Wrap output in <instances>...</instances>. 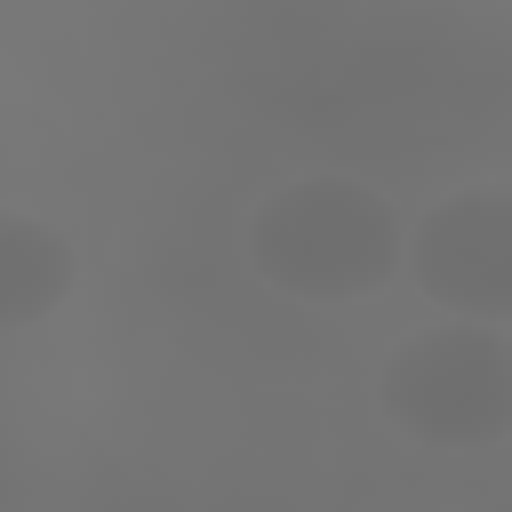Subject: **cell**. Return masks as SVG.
Here are the masks:
<instances>
[{
    "label": "cell",
    "instance_id": "cell-1",
    "mask_svg": "<svg viewBox=\"0 0 512 512\" xmlns=\"http://www.w3.org/2000/svg\"><path fill=\"white\" fill-rule=\"evenodd\" d=\"M248 264L296 304H352L408 264L400 216L352 176H296L248 216Z\"/></svg>",
    "mask_w": 512,
    "mask_h": 512
},
{
    "label": "cell",
    "instance_id": "cell-2",
    "mask_svg": "<svg viewBox=\"0 0 512 512\" xmlns=\"http://www.w3.org/2000/svg\"><path fill=\"white\" fill-rule=\"evenodd\" d=\"M384 408L432 448H488L512 432V336L472 320H432L384 360Z\"/></svg>",
    "mask_w": 512,
    "mask_h": 512
},
{
    "label": "cell",
    "instance_id": "cell-3",
    "mask_svg": "<svg viewBox=\"0 0 512 512\" xmlns=\"http://www.w3.org/2000/svg\"><path fill=\"white\" fill-rule=\"evenodd\" d=\"M408 272L448 320L512 336V184H472L424 208L408 232Z\"/></svg>",
    "mask_w": 512,
    "mask_h": 512
},
{
    "label": "cell",
    "instance_id": "cell-4",
    "mask_svg": "<svg viewBox=\"0 0 512 512\" xmlns=\"http://www.w3.org/2000/svg\"><path fill=\"white\" fill-rule=\"evenodd\" d=\"M64 288H72L64 232L40 224V216H24V208H8L0 216V320L8 328H32L48 304H64Z\"/></svg>",
    "mask_w": 512,
    "mask_h": 512
}]
</instances>
